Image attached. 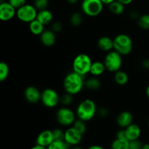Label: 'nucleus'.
<instances>
[{"label":"nucleus","instance_id":"f257e3e1","mask_svg":"<svg viewBox=\"0 0 149 149\" xmlns=\"http://www.w3.org/2000/svg\"><path fill=\"white\" fill-rule=\"evenodd\" d=\"M65 93L72 95L79 94L84 87V77L74 71L66 74L63 82Z\"/></svg>","mask_w":149,"mask_h":149},{"label":"nucleus","instance_id":"f03ea898","mask_svg":"<svg viewBox=\"0 0 149 149\" xmlns=\"http://www.w3.org/2000/svg\"><path fill=\"white\" fill-rule=\"evenodd\" d=\"M97 112V106L92 99H84L81 100L76 109L77 117L84 122L92 120Z\"/></svg>","mask_w":149,"mask_h":149},{"label":"nucleus","instance_id":"7ed1b4c3","mask_svg":"<svg viewBox=\"0 0 149 149\" xmlns=\"http://www.w3.org/2000/svg\"><path fill=\"white\" fill-rule=\"evenodd\" d=\"M133 49V42L129 35L119 33L113 39V49L125 56L132 52Z\"/></svg>","mask_w":149,"mask_h":149},{"label":"nucleus","instance_id":"20e7f679","mask_svg":"<svg viewBox=\"0 0 149 149\" xmlns=\"http://www.w3.org/2000/svg\"><path fill=\"white\" fill-rule=\"evenodd\" d=\"M92 63L91 58L87 54H79L73 61V71L84 77L87 74H90Z\"/></svg>","mask_w":149,"mask_h":149},{"label":"nucleus","instance_id":"39448f33","mask_svg":"<svg viewBox=\"0 0 149 149\" xmlns=\"http://www.w3.org/2000/svg\"><path fill=\"white\" fill-rule=\"evenodd\" d=\"M122 61V55L113 49L106 53L103 63L107 71L109 72L115 73L121 70Z\"/></svg>","mask_w":149,"mask_h":149},{"label":"nucleus","instance_id":"423d86ee","mask_svg":"<svg viewBox=\"0 0 149 149\" xmlns=\"http://www.w3.org/2000/svg\"><path fill=\"white\" fill-rule=\"evenodd\" d=\"M103 3L101 0H83L81 4V11L88 17H96L102 13Z\"/></svg>","mask_w":149,"mask_h":149},{"label":"nucleus","instance_id":"0eeeda50","mask_svg":"<svg viewBox=\"0 0 149 149\" xmlns=\"http://www.w3.org/2000/svg\"><path fill=\"white\" fill-rule=\"evenodd\" d=\"M56 119L58 123L63 126L68 127L73 125L77 119L76 112L73 111L71 109L67 106H63L60 108L56 112Z\"/></svg>","mask_w":149,"mask_h":149},{"label":"nucleus","instance_id":"6e6552de","mask_svg":"<svg viewBox=\"0 0 149 149\" xmlns=\"http://www.w3.org/2000/svg\"><path fill=\"white\" fill-rule=\"evenodd\" d=\"M38 10L34 5L26 4L17 10L16 16L20 21L23 23H30L33 20H36L37 17Z\"/></svg>","mask_w":149,"mask_h":149},{"label":"nucleus","instance_id":"1a4fd4ad","mask_svg":"<svg viewBox=\"0 0 149 149\" xmlns=\"http://www.w3.org/2000/svg\"><path fill=\"white\" fill-rule=\"evenodd\" d=\"M60 100L61 96L54 89L47 88L42 92L41 102L45 107L49 109L56 107L60 103Z\"/></svg>","mask_w":149,"mask_h":149},{"label":"nucleus","instance_id":"9d476101","mask_svg":"<svg viewBox=\"0 0 149 149\" xmlns=\"http://www.w3.org/2000/svg\"><path fill=\"white\" fill-rule=\"evenodd\" d=\"M17 13V10L9 1L0 3V20L9 21L12 20Z\"/></svg>","mask_w":149,"mask_h":149},{"label":"nucleus","instance_id":"9b49d317","mask_svg":"<svg viewBox=\"0 0 149 149\" xmlns=\"http://www.w3.org/2000/svg\"><path fill=\"white\" fill-rule=\"evenodd\" d=\"M82 134L77 130L73 127H70L69 128L65 131V137L64 141L70 146H77L82 140Z\"/></svg>","mask_w":149,"mask_h":149},{"label":"nucleus","instance_id":"f8f14e48","mask_svg":"<svg viewBox=\"0 0 149 149\" xmlns=\"http://www.w3.org/2000/svg\"><path fill=\"white\" fill-rule=\"evenodd\" d=\"M24 97L29 103H36L41 101L42 92L34 86H29L24 90Z\"/></svg>","mask_w":149,"mask_h":149},{"label":"nucleus","instance_id":"ddd939ff","mask_svg":"<svg viewBox=\"0 0 149 149\" xmlns=\"http://www.w3.org/2000/svg\"><path fill=\"white\" fill-rule=\"evenodd\" d=\"M55 140H54L52 130H47L42 131L39 134L36 140V144L47 148Z\"/></svg>","mask_w":149,"mask_h":149},{"label":"nucleus","instance_id":"4468645a","mask_svg":"<svg viewBox=\"0 0 149 149\" xmlns=\"http://www.w3.org/2000/svg\"><path fill=\"white\" fill-rule=\"evenodd\" d=\"M116 122L118 126H119L122 129H125V128L127 127L129 125H130L131 124H132V122H133V115L130 111H124L120 112L118 114Z\"/></svg>","mask_w":149,"mask_h":149},{"label":"nucleus","instance_id":"2eb2a0df","mask_svg":"<svg viewBox=\"0 0 149 149\" xmlns=\"http://www.w3.org/2000/svg\"><path fill=\"white\" fill-rule=\"evenodd\" d=\"M39 36L42 45L47 47L53 46L56 42V35L52 29L45 30Z\"/></svg>","mask_w":149,"mask_h":149},{"label":"nucleus","instance_id":"dca6fc26","mask_svg":"<svg viewBox=\"0 0 149 149\" xmlns=\"http://www.w3.org/2000/svg\"><path fill=\"white\" fill-rule=\"evenodd\" d=\"M126 132L127 139L129 141H136L139 139L141 135V129L137 124H131L127 127L125 128Z\"/></svg>","mask_w":149,"mask_h":149},{"label":"nucleus","instance_id":"f3484780","mask_svg":"<svg viewBox=\"0 0 149 149\" xmlns=\"http://www.w3.org/2000/svg\"><path fill=\"white\" fill-rule=\"evenodd\" d=\"M97 45L100 50L103 52H110L113 49V39L108 36H103L97 40Z\"/></svg>","mask_w":149,"mask_h":149},{"label":"nucleus","instance_id":"a211bd4d","mask_svg":"<svg viewBox=\"0 0 149 149\" xmlns=\"http://www.w3.org/2000/svg\"><path fill=\"white\" fill-rule=\"evenodd\" d=\"M36 19L40 23H42L44 26H46V25L52 23L53 14H52V13L50 10H47V9H45V10H39V11H38Z\"/></svg>","mask_w":149,"mask_h":149},{"label":"nucleus","instance_id":"6ab92c4d","mask_svg":"<svg viewBox=\"0 0 149 149\" xmlns=\"http://www.w3.org/2000/svg\"><path fill=\"white\" fill-rule=\"evenodd\" d=\"M106 70V68L104 63L101 62V61H94L92 63L90 74L93 77H99L102 74H103Z\"/></svg>","mask_w":149,"mask_h":149},{"label":"nucleus","instance_id":"aec40b11","mask_svg":"<svg viewBox=\"0 0 149 149\" xmlns=\"http://www.w3.org/2000/svg\"><path fill=\"white\" fill-rule=\"evenodd\" d=\"M100 86H101V82H100L98 77L92 76L91 77L84 80V87L90 90L95 91L100 88Z\"/></svg>","mask_w":149,"mask_h":149},{"label":"nucleus","instance_id":"412c9836","mask_svg":"<svg viewBox=\"0 0 149 149\" xmlns=\"http://www.w3.org/2000/svg\"><path fill=\"white\" fill-rule=\"evenodd\" d=\"M29 24V30L35 36H40L45 31V26L39 21L37 19L31 22Z\"/></svg>","mask_w":149,"mask_h":149},{"label":"nucleus","instance_id":"4be33fe9","mask_svg":"<svg viewBox=\"0 0 149 149\" xmlns=\"http://www.w3.org/2000/svg\"><path fill=\"white\" fill-rule=\"evenodd\" d=\"M113 79L118 85L124 86L129 81V76L127 72L119 70V71L114 73Z\"/></svg>","mask_w":149,"mask_h":149},{"label":"nucleus","instance_id":"5701e85b","mask_svg":"<svg viewBox=\"0 0 149 149\" xmlns=\"http://www.w3.org/2000/svg\"><path fill=\"white\" fill-rule=\"evenodd\" d=\"M109 9L113 14L116 15H120L125 12V5L120 1L115 0L109 5Z\"/></svg>","mask_w":149,"mask_h":149},{"label":"nucleus","instance_id":"b1692460","mask_svg":"<svg viewBox=\"0 0 149 149\" xmlns=\"http://www.w3.org/2000/svg\"><path fill=\"white\" fill-rule=\"evenodd\" d=\"M130 141L126 139L116 138L111 145V149H128L129 148Z\"/></svg>","mask_w":149,"mask_h":149},{"label":"nucleus","instance_id":"393cba45","mask_svg":"<svg viewBox=\"0 0 149 149\" xmlns=\"http://www.w3.org/2000/svg\"><path fill=\"white\" fill-rule=\"evenodd\" d=\"M69 21L71 26L74 27H78V26H81L83 22L82 15L78 12L73 13L70 16Z\"/></svg>","mask_w":149,"mask_h":149},{"label":"nucleus","instance_id":"a878e982","mask_svg":"<svg viewBox=\"0 0 149 149\" xmlns=\"http://www.w3.org/2000/svg\"><path fill=\"white\" fill-rule=\"evenodd\" d=\"M138 26L143 30H149V14L141 15L137 20Z\"/></svg>","mask_w":149,"mask_h":149},{"label":"nucleus","instance_id":"bb28decb","mask_svg":"<svg viewBox=\"0 0 149 149\" xmlns=\"http://www.w3.org/2000/svg\"><path fill=\"white\" fill-rule=\"evenodd\" d=\"M10 74V68L5 62L0 63V81H4L8 77Z\"/></svg>","mask_w":149,"mask_h":149},{"label":"nucleus","instance_id":"cd10ccee","mask_svg":"<svg viewBox=\"0 0 149 149\" xmlns=\"http://www.w3.org/2000/svg\"><path fill=\"white\" fill-rule=\"evenodd\" d=\"M85 123L86 122L81 120V119L77 118L75 120V122H74V124H73L72 127L75 128V129L77 130L78 132H79L80 133L84 135L86 132V131H87V126H86Z\"/></svg>","mask_w":149,"mask_h":149},{"label":"nucleus","instance_id":"c85d7f7f","mask_svg":"<svg viewBox=\"0 0 149 149\" xmlns=\"http://www.w3.org/2000/svg\"><path fill=\"white\" fill-rule=\"evenodd\" d=\"M70 146L65 141H54L47 149H68Z\"/></svg>","mask_w":149,"mask_h":149},{"label":"nucleus","instance_id":"c756f323","mask_svg":"<svg viewBox=\"0 0 149 149\" xmlns=\"http://www.w3.org/2000/svg\"><path fill=\"white\" fill-rule=\"evenodd\" d=\"M73 96L74 95H72L65 93V94L63 95L62 96H61L60 103H61L63 106H67V107H68V106H70V105L73 103V100H74Z\"/></svg>","mask_w":149,"mask_h":149},{"label":"nucleus","instance_id":"7c9ffc66","mask_svg":"<svg viewBox=\"0 0 149 149\" xmlns=\"http://www.w3.org/2000/svg\"><path fill=\"white\" fill-rule=\"evenodd\" d=\"M48 4V0H33V5L38 11L47 9Z\"/></svg>","mask_w":149,"mask_h":149},{"label":"nucleus","instance_id":"2f4dec72","mask_svg":"<svg viewBox=\"0 0 149 149\" xmlns=\"http://www.w3.org/2000/svg\"><path fill=\"white\" fill-rule=\"evenodd\" d=\"M54 140L55 141H64L65 137V132L61 129H54L52 130Z\"/></svg>","mask_w":149,"mask_h":149},{"label":"nucleus","instance_id":"473e14b6","mask_svg":"<svg viewBox=\"0 0 149 149\" xmlns=\"http://www.w3.org/2000/svg\"><path fill=\"white\" fill-rule=\"evenodd\" d=\"M8 1L16 10L26 4V0H8Z\"/></svg>","mask_w":149,"mask_h":149},{"label":"nucleus","instance_id":"72a5a7b5","mask_svg":"<svg viewBox=\"0 0 149 149\" xmlns=\"http://www.w3.org/2000/svg\"><path fill=\"white\" fill-rule=\"evenodd\" d=\"M142 143L139 140H136V141H130L129 148L128 149H142Z\"/></svg>","mask_w":149,"mask_h":149},{"label":"nucleus","instance_id":"f704fd0d","mask_svg":"<svg viewBox=\"0 0 149 149\" xmlns=\"http://www.w3.org/2000/svg\"><path fill=\"white\" fill-rule=\"evenodd\" d=\"M63 29V24L60 21H55L54 23H52V30L56 33H59Z\"/></svg>","mask_w":149,"mask_h":149},{"label":"nucleus","instance_id":"c9c22d12","mask_svg":"<svg viewBox=\"0 0 149 149\" xmlns=\"http://www.w3.org/2000/svg\"><path fill=\"white\" fill-rule=\"evenodd\" d=\"M97 113H98L100 117H106L109 115V110L105 107H100L97 109Z\"/></svg>","mask_w":149,"mask_h":149},{"label":"nucleus","instance_id":"e433bc0d","mask_svg":"<svg viewBox=\"0 0 149 149\" xmlns=\"http://www.w3.org/2000/svg\"><path fill=\"white\" fill-rule=\"evenodd\" d=\"M116 138H119V139H127V136H126V132H125V129L120 130L117 132L116 133ZM128 141V140H127Z\"/></svg>","mask_w":149,"mask_h":149},{"label":"nucleus","instance_id":"4c0bfd02","mask_svg":"<svg viewBox=\"0 0 149 149\" xmlns=\"http://www.w3.org/2000/svg\"><path fill=\"white\" fill-rule=\"evenodd\" d=\"M140 16L141 15H139V13H138V11H136V10H133L130 13V18L132 19V20H138V19L139 18Z\"/></svg>","mask_w":149,"mask_h":149},{"label":"nucleus","instance_id":"58836bf2","mask_svg":"<svg viewBox=\"0 0 149 149\" xmlns=\"http://www.w3.org/2000/svg\"><path fill=\"white\" fill-rule=\"evenodd\" d=\"M143 68L149 71V59H145L142 61Z\"/></svg>","mask_w":149,"mask_h":149},{"label":"nucleus","instance_id":"ea45409f","mask_svg":"<svg viewBox=\"0 0 149 149\" xmlns=\"http://www.w3.org/2000/svg\"><path fill=\"white\" fill-rule=\"evenodd\" d=\"M117 1H120L121 3H122V4H125V5H128V4H131L133 0H117Z\"/></svg>","mask_w":149,"mask_h":149},{"label":"nucleus","instance_id":"a19ab883","mask_svg":"<svg viewBox=\"0 0 149 149\" xmlns=\"http://www.w3.org/2000/svg\"><path fill=\"white\" fill-rule=\"evenodd\" d=\"M87 149H104V148H103L102 146H100L93 145V146H91L89 147Z\"/></svg>","mask_w":149,"mask_h":149},{"label":"nucleus","instance_id":"79ce46f5","mask_svg":"<svg viewBox=\"0 0 149 149\" xmlns=\"http://www.w3.org/2000/svg\"><path fill=\"white\" fill-rule=\"evenodd\" d=\"M30 149H47V148H46V147H44V146H39V145H37V144H36V145L34 146H33L32 148H31Z\"/></svg>","mask_w":149,"mask_h":149},{"label":"nucleus","instance_id":"37998d69","mask_svg":"<svg viewBox=\"0 0 149 149\" xmlns=\"http://www.w3.org/2000/svg\"><path fill=\"white\" fill-rule=\"evenodd\" d=\"M115 0H101L102 2L103 3V4H107V5H109L111 2H113Z\"/></svg>","mask_w":149,"mask_h":149},{"label":"nucleus","instance_id":"c03bdc74","mask_svg":"<svg viewBox=\"0 0 149 149\" xmlns=\"http://www.w3.org/2000/svg\"><path fill=\"white\" fill-rule=\"evenodd\" d=\"M146 95L149 99V84L147 86L146 89Z\"/></svg>","mask_w":149,"mask_h":149},{"label":"nucleus","instance_id":"a18cd8bd","mask_svg":"<svg viewBox=\"0 0 149 149\" xmlns=\"http://www.w3.org/2000/svg\"><path fill=\"white\" fill-rule=\"evenodd\" d=\"M142 149H149V143L143 144Z\"/></svg>","mask_w":149,"mask_h":149},{"label":"nucleus","instance_id":"49530a36","mask_svg":"<svg viewBox=\"0 0 149 149\" xmlns=\"http://www.w3.org/2000/svg\"><path fill=\"white\" fill-rule=\"evenodd\" d=\"M68 1L70 4H75V3L78 1V0H68Z\"/></svg>","mask_w":149,"mask_h":149},{"label":"nucleus","instance_id":"de8ad7c7","mask_svg":"<svg viewBox=\"0 0 149 149\" xmlns=\"http://www.w3.org/2000/svg\"><path fill=\"white\" fill-rule=\"evenodd\" d=\"M71 149H82V148H80V147H79V146H74L72 148H71Z\"/></svg>","mask_w":149,"mask_h":149},{"label":"nucleus","instance_id":"09e8293b","mask_svg":"<svg viewBox=\"0 0 149 149\" xmlns=\"http://www.w3.org/2000/svg\"><path fill=\"white\" fill-rule=\"evenodd\" d=\"M148 125H149V120H148Z\"/></svg>","mask_w":149,"mask_h":149}]
</instances>
